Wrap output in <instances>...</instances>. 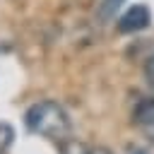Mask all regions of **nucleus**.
Here are the masks:
<instances>
[{"instance_id":"f257e3e1","label":"nucleus","mask_w":154,"mask_h":154,"mask_svg":"<svg viewBox=\"0 0 154 154\" xmlns=\"http://www.w3.org/2000/svg\"><path fill=\"white\" fill-rule=\"evenodd\" d=\"M24 125L31 135H38V137H46V140L60 142V144L67 142L72 135V123H70L67 111L53 99L31 103L24 113Z\"/></svg>"},{"instance_id":"f03ea898","label":"nucleus","mask_w":154,"mask_h":154,"mask_svg":"<svg viewBox=\"0 0 154 154\" xmlns=\"http://www.w3.org/2000/svg\"><path fill=\"white\" fill-rule=\"evenodd\" d=\"M149 22H152L149 7H147V5H132V7H128V10L120 14V19H118V31H120V34H135V31L147 29Z\"/></svg>"},{"instance_id":"7ed1b4c3","label":"nucleus","mask_w":154,"mask_h":154,"mask_svg":"<svg viewBox=\"0 0 154 154\" xmlns=\"http://www.w3.org/2000/svg\"><path fill=\"white\" fill-rule=\"evenodd\" d=\"M132 123L149 137H154V96H144L132 108Z\"/></svg>"},{"instance_id":"20e7f679","label":"nucleus","mask_w":154,"mask_h":154,"mask_svg":"<svg viewBox=\"0 0 154 154\" xmlns=\"http://www.w3.org/2000/svg\"><path fill=\"white\" fill-rule=\"evenodd\" d=\"M14 142V130L10 123H0V154H7V149Z\"/></svg>"},{"instance_id":"39448f33","label":"nucleus","mask_w":154,"mask_h":154,"mask_svg":"<svg viewBox=\"0 0 154 154\" xmlns=\"http://www.w3.org/2000/svg\"><path fill=\"white\" fill-rule=\"evenodd\" d=\"M63 154H91V149H89L84 142L67 140V142H63Z\"/></svg>"},{"instance_id":"423d86ee","label":"nucleus","mask_w":154,"mask_h":154,"mask_svg":"<svg viewBox=\"0 0 154 154\" xmlns=\"http://www.w3.org/2000/svg\"><path fill=\"white\" fill-rule=\"evenodd\" d=\"M120 2H123V0H103L99 14H101L103 19H113V14H116V10L120 7Z\"/></svg>"},{"instance_id":"0eeeda50","label":"nucleus","mask_w":154,"mask_h":154,"mask_svg":"<svg viewBox=\"0 0 154 154\" xmlns=\"http://www.w3.org/2000/svg\"><path fill=\"white\" fill-rule=\"evenodd\" d=\"M144 79H147V84L154 89V53L147 58V63H144Z\"/></svg>"},{"instance_id":"6e6552de","label":"nucleus","mask_w":154,"mask_h":154,"mask_svg":"<svg viewBox=\"0 0 154 154\" xmlns=\"http://www.w3.org/2000/svg\"><path fill=\"white\" fill-rule=\"evenodd\" d=\"M91 154H113V152H111L108 147H94V149H91Z\"/></svg>"}]
</instances>
